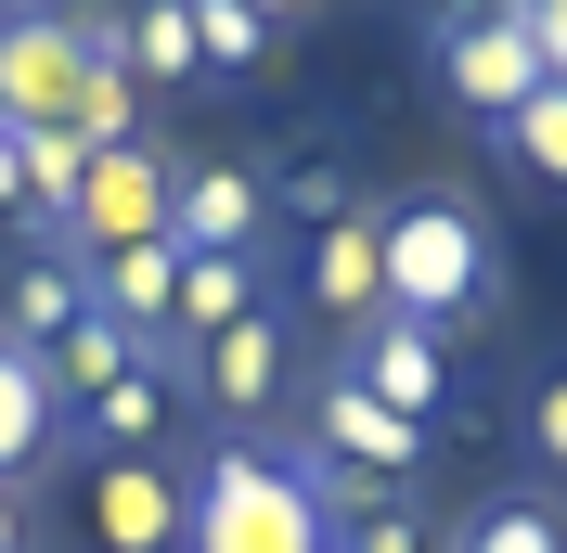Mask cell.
<instances>
[{
	"label": "cell",
	"instance_id": "7402d4cb",
	"mask_svg": "<svg viewBox=\"0 0 567 553\" xmlns=\"http://www.w3.org/2000/svg\"><path fill=\"white\" fill-rule=\"evenodd\" d=\"M452 553H567V528L542 515V502H477V515H464V541Z\"/></svg>",
	"mask_w": 567,
	"mask_h": 553
},
{
	"label": "cell",
	"instance_id": "ba28073f",
	"mask_svg": "<svg viewBox=\"0 0 567 553\" xmlns=\"http://www.w3.org/2000/svg\"><path fill=\"white\" fill-rule=\"evenodd\" d=\"M425 65H439V91H452L464 116H477V129H503V116L529 104L542 91V52H529V27H516V13H477V27H452V39H425Z\"/></svg>",
	"mask_w": 567,
	"mask_h": 553
},
{
	"label": "cell",
	"instance_id": "d6986e66",
	"mask_svg": "<svg viewBox=\"0 0 567 553\" xmlns=\"http://www.w3.org/2000/svg\"><path fill=\"white\" fill-rule=\"evenodd\" d=\"M52 425H65V399H52V374H39L27 347H0V477H27L39 450H52Z\"/></svg>",
	"mask_w": 567,
	"mask_h": 553
},
{
	"label": "cell",
	"instance_id": "f1b7e54d",
	"mask_svg": "<svg viewBox=\"0 0 567 553\" xmlns=\"http://www.w3.org/2000/svg\"><path fill=\"white\" fill-rule=\"evenodd\" d=\"M0 553H27V502H13V489H0Z\"/></svg>",
	"mask_w": 567,
	"mask_h": 553
},
{
	"label": "cell",
	"instance_id": "277c9868",
	"mask_svg": "<svg viewBox=\"0 0 567 553\" xmlns=\"http://www.w3.org/2000/svg\"><path fill=\"white\" fill-rule=\"evenodd\" d=\"M91 91V39L65 0H0V129H65Z\"/></svg>",
	"mask_w": 567,
	"mask_h": 553
},
{
	"label": "cell",
	"instance_id": "d4e9b609",
	"mask_svg": "<svg viewBox=\"0 0 567 553\" xmlns=\"http://www.w3.org/2000/svg\"><path fill=\"white\" fill-rule=\"evenodd\" d=\"M336 553H425V528H413V502H374V515L336 528Z\"/></svg>",
	"mask_w": 567,
	"mask_h": 553
},
{
	"label": "cell",
	"instance_id": "8fae6325",
	"mask_svg": "<svg viewBox=\"0 0 567 553\" xmlns=\"http://www.w3.org/2000/svg\"><path fill=\"white\" fill-rule=\"evenodd\" d=\"M78 515L104 553H181V477L168 463H91L78 477Z\"/></svg>",
	"mask_w": 567,
	"mask_h": 553
},
{
	"label": "cell",
	"instance_id": "f546056e",
	"mask_svg": "<svg viewBox=\"0 0 567 553\" xmlns=\"http://www.w3.org/2000/svg\"><path fill=\"white\" fill-rule=\"evenodd\" d=\"M246 13H258V27H297V13H322V0H246Z\"/></svg>",
	"mask_w": 567,
	"mask_h": 553
},
{
	"label": "cell",
	"instance_id": "9c48e42d",
	"mask_svg": "<svg viewBox=\"0 0 567 553\" xmlns=\"http://www.w3.org/2000/svg\"><path fill=\"white\" fill-rule=\"evenodd\" d=\"M297 310H310L336 347H349L361 322H388V244H374V207H349V219L310 232V258H297Z\"/></svg>",
	"mask_w": 567,
	"mask_h": 553
},
{
	"label": "cell",
	"instance_id": "2e32d148",
	"mask_svg": "<svg viewBox=\"0 0 567 553\" xmlns=\"http://www.w3.org/2000/svg\"><path fill=\"white\" fill-rule=\"evenodd\" d=\"M130 361H181V347H142L130 322H104V310H78L65 335L39 347V374H52V399H65V413H78V399H104V386L130 374Z\"/></svg>",
	"mask_w": 567,
	"mask_h": 553
},
{
	"label": "cell",
	"instance_id": "7a4b0ae2",
	"mask_svg": "<svg viewBox=\"0 0 567 553\" xmlns=\"http://www.w3.org/2000/svg\"><path fill=\"white\" fill-rule=\"evenodd\" d=\"M374 244H388V310L425 322V335H464V322L503 310V232L464 194H400L374 207Z\"/></svg>",
	"mask_w": 567,
	"mask_h": 553
},
{
	"label": "cell",
	"instance_id": "5b68a950",
	"mask_svg": "<svg viewBox=\"0 0 567 553\" xmlns=\"http://www.w3.org/2000/svg\"><path fill=\"white\" fill-rule=\"evenodd\" d=\"M168 168L181 155H155V142H104L91 168H78V207H65V232H52V258H116V244H155L168 232Z\"/></svg>",
	"mask_w": 567,
	"mask_h": 553
},
{
	"label": "cell",
	"instance_id": "8992f818",
	"mask_svg": "<svg viewBox=\"0 0 567 553\" xmlns=\"http://www.w3.org/2000/svg\"><path fill=\"white\" fill-rule=\"evenodd\" d=\"M168 244L181 258H258L271 244V168H246V155H181L168 168Z\"/></svg>",
	"mask_w": 567,
	"mask_h": 553
},
{
	"label": "cell",
	"instance_id": "7c38bea8",
	"mask_svg": "<svg viewBox=\"0 0 567 553\" xmlns=\"http://www.w3.org/2000/svg\"><path fill=\"white\" fill-rule=\"evenodd\" d=\"M168 425H181V361H130L104 399H78L91 463H155V450H168Z\"/></svg>",
	"mask_w": 567,
	"mask_h": 553
},
{
	"label": "cell",
	"instance_id": "cb8c5ba5",
	"mask_svg": "<svg viewBox=\"0 0 567 553\" xmlns=\"http://www.w3.org/2000/svg\"><path fill=\"white\" fill-rule=\"evenodd\" d=\"M529 463H542V477H567V361L529 386Z\"/></svg>",
	"mask_w": 567,
	"mask_h": 553
},
{
	"label": "cell",
	"instance_id": "44dd1931",
	"mask_svg": "<svg viewBox=\"0 0 567 553\" xmlns=\"http://www.w3.org/2000/svg\"><path fill=\"white\" fill-rule=\"evenodd\" d=\"M78 168H91V142H78V129H27V232H65Z\"/></svg>",
	"mask_w": 567,
	"mask_h": 553
},
{
	"label": "cell",
	"instance_id": "ffe728a7",
	"mask_svg": "<svg viewBox=\"0 0 567 553\" xmlns=\"http://www.w3.org/2000/svg\"><path fill=\"white\" fill-rule=\"evenodd\" d=\"M194 52H207V91H246L271 65V27H258L246 0H194Z\"/></svg>",
	"mask_w": 567,
	"mask_h": 553
},
{
	"label": "cell",
	"instance_id": "6da1fadb",
	"mask_svg": "<svg viewBox=\"0 0 567 553\" xmlns=\"http://www.w3.org/2000/svg\"><path fill=\"white\" fill-rule=\"evenodd\" d=\"M181 553H336V477L297 438H219L181 477Z\"/></svg>",
	"mask_w": 567,
	"mask_h": 553
},
{
	"label": "cell",
	"instance_id": "52a82bcc",
	"mask_svg": "<svg viewBox=\"0 0 567 553\" xmlns=\"http://www.w3.org/2000/svg\"><path fill=\"white\" fill-rule=\"evenodd\" d=\"M194 399H207L233 438H258V413L297 399V322H284V310H246L233 335H207V347H194Z\"/></svg>",
	"mask_w": 567,
	"mask_h": 553
},
{
	"label": "cell",
	"instance_id": "83f0119b",
	"mask_svg": "<svg viewBox=\"0 0 567 553\" xmlns=\"http://www.w3.org/2000/svg\"><path fill=\"white\" fill-rule=\"evenodd\" d=\"M491 0H425V39H452V27H477Z\"/></svg>",
	"mask_w": 567,
	"mask_h": 553
},
{
	"label": "cell",
	"instance_id": "ac0fdd59",
	"mask_svg": "<svg viewBox=\"0 0 567 553\" xmlns=\"http://www.w3.org/2000/svg\"><path fill=\"white\" fill-rule=\"evenodd\" d=\"M491 155L529 180V194H555V207H567V77H542L529 104L503 116V129H491Z\"/></svg>",
	"mask_w": 567,
	"mask_h": 553
},
{
	"label": "cell",
	"instance_id": "5bb4252c",
	"mask_svg": "<svg viewBox=\"0 0 567 553\" xmlns=\"http://www.w3.org/2000/svg\"><path fill=\"white\" fill-rule=\"evenodd\" d=\"M116 65L155 91H207V52H194V0H116Z\"/></svg>",
	"mask_w": 567,
	"mask_h": 553
},
{
	"label": "cell",
	"instance_id": "603a6c76",
	"mask_svg": "<svg viewBox=\"0 0 567 553\" xmlns=\"http://www.w3.org/2000/svg\"><path fill=\"white\" fill-rule=\"evenodd\" d=\"M271 207H297V219L322 232V219H349V168H336V155H310L297 180H271Z\"/></svg>",
	"mask_w": 567,
	"mask_h": 553
},
{
	"label": "cell",
	"instance_id": "484cf974",
	"mask_svg": "<svg viewBox=\"0 0 567 553\" xmlns=\"http://www.w3.org/2000/svg\"><path fill=\"white\" fill-rule=\"evenodd\" d=\"M516 27H529V52H542V77H567V0H503Z\"/></svg>",
	"mask_w": 567,
	"mask_h": 553
},
{
	"label": "cell",
	"instance_id": "e0dca14e",
	"mask_svg": "<svg viewBox=\"0 0 567 553\" xmlns=\"http://www.w3.org/2000/svg\"><path fill=\"white\" fill-rule=\"evenodd\" d=\"M168 283H181V244L168 232H155V244H116V258H91V310L130 322L142 347H168Z\"/></svg>",
	"mask_w": 567,
	"mask_h": 553
},
{
	"label": "cell",
	"instance_id": "3957f363",
	"mask_svg": "<svg viewBox=\"0 0 567 553\" xmlns=\"http://www.w3.org/2000/svg\"><path fill=\"white\" fill-rule=\"evenodd\" d=\"M297 450H310L322 477H349V489H374V502H400V489H413V463H425V425L388 413V399H361V386L322 361V374H310V425H297Z\"/></svg>",
	"mask_w": 567,
	"mask_h": 553
},
{
	"label": "cell",
	"instance_id": "30bf717a",
	"mask_svg": "<svg viewBox=\"0 0 567 553\" xmlns=\"http://www.w3.org/2000/svg\"><path fill=\"white\" fill-rule=\"evenodd\" d=\"M336 374L361 386V399H388V413H413V425H439V399H452V335H425V322H361L349 347H336Z\"/></svg>",
	"mask_w": 567,
	"mask_h": 553
},
{
	"label": "cell",
	"instance_id": "4fadbf2b",
	"mask_svg": "<svg viewBox=\"0 0 567 553\" xmlns=\"http://www.w3.org/2000/svg\"><path fill=\"white\" fill-rule=\"evenodd\" d=\"M246 310H271V258H181V283H168V347L194 361V347L233 335Z\"/></svg>",
	"mask_w": 567,
	"mask_h": 553
},
{
	"label": "cell",
	"instance_id": "4316f807",
	"mask_svg": "<svg viewBox=\"0 0 567 553\" xmlns=\"http://www.w3.org/2000/svg\"><path fill=\"white\" fill-rule=\"evenodd\" d=\"M0 219H27V129H0Z\"/></svg>",
	"mask_w": 567,
	"mask_h": 553
},
{
	"label": "cell",
	"instance_id": "9a60e30c",
	"mask_svg": "<svg viewBox=\"0 0 567 553\" xmlns=\"http://www.w3.org/2000/svg\"><path fill=\"white\" fill-rule=\"evenodd\" d=\"M78 310H91V271H78V258H52V244L0 271V347H27V361H39V347L65 335Z\"/></svg>",
	"mask_w": 567,
	"mask_h": 553
}]
</instances>
